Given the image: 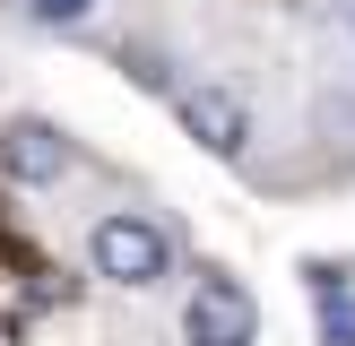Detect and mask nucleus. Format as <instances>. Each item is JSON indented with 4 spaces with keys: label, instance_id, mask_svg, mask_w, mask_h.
Instances as JSON below:
<instances>
[{
    "label": "nucleus",
    "instance_id": "obj_6",
    "mask_svg": "<svg viewBox=\"0 0 355 346\" xmlns=\"http://www.w3.org/2000/svg\"><path fill=\"white\" fill-rule=\"evenodd\" d=\"M321 346H355V286L321 294Z\"/></svg>",
    "mask_w": 355,
    "mask_h": 346
},
{
    "label": "nucleus",
    "instance_id": "obj_8",
    "mask_svg": "<svg viewBox=\"0 0 355 346\" xmlns=\"http://www.w3.org/2000/svg\"><path fill=\"white\" fill-rule=\"evenodd\" d=\"M0 346H26V320L17 311H0Z\"/></svg>",
    "mask_w": 355,
    "mask_h": 346
},
{
    "label": "nucleus",
    "instance_id": "obj_2",
    "mask_svg": "<svg viewBox=\"0 0 355 346\" xmlns=\"http://www.w3.org/2000/svg\"><path fill=\"white\" fill-rule=\"evenodd\" d=\"M182 338H191V346H260V303H252V286L225 277V268H200L191 294H182Z\"/></svg>",
    "mask_w": 355,
    "mask_h": 346
},
{
    "label": "nucleus",
    "instance_id": "obj_1",
    "mask_svg": "<svg viewBox=\"0 0 355 346\" xmlns=\"http://www.w3.org/2000/svg\"><path fill=\"white\" fill-rule=\"evenodd\" d=\"M87 268H96L104 286L148 294V286H165V277H173V234L148 217V208H104L96 234H87Z\"/></svg>",
    "mask_w": 355,
    "mask_h": 346
},
{
    "label": "nucleus",
    "instance_id": "obj_5",
    "mask_svg": "<svg viewBox=\"0 0 355 346\" xmlns=\"http://www.w3.org/2000/svg\"><path fill=\"white\" fill-rule=\"evenodd\" d=\"M113 61H121V78H130V86H148V95H173V69H165V52H156V44H121Z\"/></svg>",
    "mask_w": 355,
    "mask_h": 346
},
{
    "label": "nucleus",
    "instance_id": "obj_7",
    "mask_svg": "<svg viewBox=\"0 0 355 346\" xmlns=\"http://www.w3.org/2000/svg\"><path fill=\"white\" fill-rule=\"evenodd\" d=\"M17 9H26L35 26H52V35H69V26H87V17H96V0H17Z\"/></svg>",
    "mask_w": 355,
    "mask_h": 346
},
{
    "label": "nucleus",
    "instance_id": "obj_3",
    "mask_svg": "<svg viewBox=\"0 0 355 346\" xmlns=\"http://www.w3.org/2000/svg\"><path fill=\"white\" fill-rule=\"evenodd\" d=\"M69 165H78V147H69L61 121H44V113L0 121V173H9L17 190H61V182H69Z\"/></svg>",
    "mask_w": 355,
    "mask_h": 346
},
{
    "label": "nucleus",
    "instance_id": "obj_4",
    "mask_svg": "<svg viewBox=\"0 0 355 346\" xmlns=\"http://www.w3.org/2000/svg\"><path fill=\"white\" fill-rule=\"evenodd\" d=\"M173 113H182V130L200 138L208 156H225V165L252 147V104H243L234 86H182V95H173Z\"/></svg>",
    "mask_w": 355,
    "mask_h": 346
}]
</instances>
